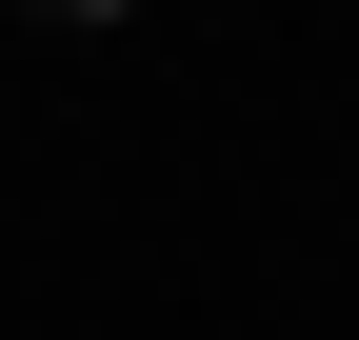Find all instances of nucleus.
Masks as SVG:
<instances>
[{
	"mask_svg": "<svg viewBox=\"0 0 359 340\" xmlns=\"http://www.w3.org/2000/svg\"><path fill=\"white\" fill-rule=\"evenodd\" d=\"M60 20H120V0H60Z\"/></svg>",
	"mask_w": 359,
	"mask_h": 340,
	"instance_id": "nucleus-1",
	"label": "nucleus"
}]
</instances>
